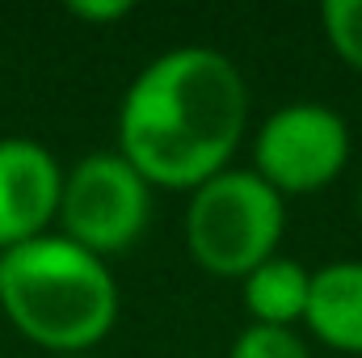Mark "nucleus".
Masks as SVG:
<instances>
[{"label":"nucleus","instance_id":"nucleus-1","mask_svg":"<svg viewBox=\"0 0 362 358\" xmlns=\"http://www.w3.org/2000/svg\"><path fill=\"white\" fill-rule=\"evenodd\" d=\"M118 152L152 190H198L232 169L249 131V85L232 55L173 47L148 59L118 101Z\"/></svg>","mask_w":362,"mask_h":358},{"label":"nucleus","instance_id":"nucleus-2","mask_svg":"<svg viewBox=\"0 0 362 358\" xmlns=\"http://www.w3.org/2000/svg\"><path fill=\"white\" fill-rule=\"evenodd\" d=\"M0 312L47 358L89 354L118 321V282L97 253L47 232L0 253Z\"/></svg>","mask_w":362,"mask_h":358},{"label":"nucleus","instance_id":"nucleus-3","mask_svg":"<svg viewBox=\"0 0 362 358\" xmlns=\"http://www.w3.org/2000/svg\"><path fill=\"white\" fill-rule=\"evenodd\" d=\"M286 232V198L253 169H223L185 194L181 241L189 262L211 274L240 282L270 262Z\"/></svg>","mask_w":362,"mask_h":358},{"label":"nucleus","instance_id":"nucleus-4","mask_svg":"<svg viewBox=\"0 0 362 358\" xmlns=\"http://www.w3.org/2000/svg\"><path fill=\"white\" fill-rule=\"evenodd\" d=\"M152 219V185L118 152H89L64 169L55 232L97 253L101 262L127 253Z\"/></svg>","mask_w":362,"mask_h":358},{"label":"nucleus","instance_id":"nucleus-5","mask_svg":"<svg viewBox=\"0 0 362 358\" xmlns=\"http://www.w3.org/2000/svg\"><path fill=\"white\" fill-rule=\"evenodd\" d=\"M354 152L346 118L325 101H286L253 131V173L282 198L316 194L346 173Z\"/></svg>","mask_w":362,"mask_h":358},{"label":"nucleus","instance_id":"nucleus-6","mask_svg":"<svg viewBox=\"0 0 362 358\" xmlns=\"http://www.w3.org/2000/svg\"><path fill=\"white\" fill-rule=\"evenodd\" d=\"M64 165L30 135H0V253L47 236L59 215Z\"/></svg>","mask_w":362,"mask_h":358},{"label":"nucleus","instance_id":"nucleus-7","mask_svg":"<svg viewBox=\"0 0 362 358\" xmlns=\"http://www.w3.org/2000/svg\"><path fill=\"white\" fill-rule=\"evenodd\" d=\"M303 329L337 354L362 358V258H341L312 270Z\"/></svg>","mask_w":362,"mask_h":358},{"label":"nucleus","instance_id":"nucleus-8","mask_svg":"<svg viewBox=\"0 0 362 358\" xmlns=\"http://www.w3.org/2000/svg\"><path fill=\"white\" fill-rule=\"evenodd\" d=\"M308 287H312V270L295 258L274 253L270 262L253 270L249 278H240V299L253 325H278V329H303V312H308Z\"/></svg>","mask_w":362,"mask_h":358},{"label":"nucleus","instance_id":"nucleus-9","mask_svg":"<svg viewBox=\"0 0 362 358\" xmlns=\"http://www.w3.org/2000/svg\"><path fill=\"white\" fill-rule=\"evenodd\" d=\"M320 30L329 51L362 76V0H325L320 4Z\"/></svg>","mask_w":362,"mask_h":358},{"label":"nucleus","instance_id":"nucleus-10","mask_svg":"<svg viewBox=\"0 0 362 358\" xmlns=\"http://www.w3.org/2000/svg\"><path fill=\"white\" fill-rule=\"evenodd\" d=\"M228 358H312L308 342L299 337V329H278V325H245L232 346Z\"/></svg>","mask_w":362,"mask_h":358},{"label":"nucleus","instance_id":"nucleus-11","mask_svg":"<svg viewBox=\"0 0 362 358\" xmlns=\"http://www.w3.org/2000/svg\"><path fill=\"white\" fill-rule=\"evenodd\" d=\"M68 13L81 21H93V25H110V21L131 17V0H72Z\"/></svg>","mask_w":362,"mask_h":358},{"label":"nucleus","instance_id":"nucleus-12","mask_svg":"<svg viewBox=\"0 0 362 358\" xmlns=\"http://www.w3.org/2000/svg\"><path fill=\"white\" fill-rule=\"evenodd\" d=\"M358 224H362V185H358Z\"/></svg>","mask_w":362,"mask_h":358},{"label":"nucleus","instance_id":"nucleus-13","mask_svg":"<svg viewBox=\"0 0 362 358\" xmlns=\"http://www.w3.org/2000/svg\"><path fill=\"white\" fill-rule=\"evenodd\" d=\"M64 358H93V354H64Z\"/></svg>","mask_w":362,"mask_h":358}]
</instances>
